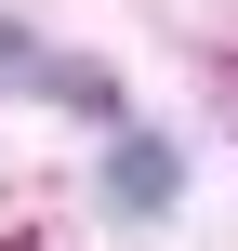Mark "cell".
<instances>
[{
  "label": "cell",
  "mask_w": 238,
  "mask_h": 251,
  "mask_svg": "<svg viewBox=\"0 0 238 251\" xmlns=\"http://www.w3.org/2000/svg\"><path fill=\"white\" fill-rule=\"evenodd\" d=\"M0 79H26V93H66V106H93V119L119 106V93H106L93 66H66V53H40V40H13V26H0Z\"/></svg>",
  "instance_id": "1"
},
{
  "label": "cell",
  "mask_w": 238,
  "mask_h": 251,
  "mask_svg": "<svg viewBox=\"0 0 238 251\" xmlns=\"http://www.w3.org/2000/svg\"><path fill=\"white\" fill-rule=\"evenodd\" d=\"M172 185H185V172H172V146L119 132V159H106V199H119V212H172Z\"/></svg>",
  "instance_id": "2"
}]
</instances>
